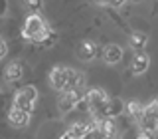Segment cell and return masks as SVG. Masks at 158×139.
<instances>
[{
  "mask_svg": "<svg viewBox=\"0 0 158 139\" xmlns=\"http://www.w3.org/2000/svg\"><path fill=\"white\" fill-rule=\"evenodd\" d=\"M125 109V101L118 97H109L107 101V117H117Z\"/></svg>",
  "mask_w": 158,
  "mask_h": 139,
  "instance_id": "13",
  "label": "cell"
},
{
  "mask_svg": "<svg viewBox=\"0 0 158 139\" xmlns=\"http://www.w3.org/2000/svg\"><path fill=\"white\" fill-rule=\"evenodd\" d=\"M49 83L56 92H63L67 87V68H61V66L53 68L49 72Z\"/></svg>",
  "mask_w": 158,
  "mask_h": 139,
  "instance_id": "4",
  "label": "cell"
},
{
  "mask_svg": "<svg viewBox=\"0 0 158 139\" xmlns=\"http://www.w3.org/2000/svg\"><path fill=\"white\" fill-rule=\"evenodd\" d=\"M125 109H127V113L135 119V121H138V119L144 115V105H140L138 101H128L125 105Z\"/></svg>",
  "mask_w": 158,
  "mask_h": 139,
  "instance_id": "15",
  "label": "cell"
},
{
  "mask_svg": "<svg viewBox=\"0 0 158 139\" xmlns=\"http://www.w3.org/2000/svg\"><path fill=\"white\" fill-rule=\"evenodd\" d=\"M22 74H24L22 62H12V64H8V66H6V70H4V78H6L8 83L20 82V79H22Z\"/></svg>",
  "mask_w": 158,
  "mask_h": 139,
  "instance_id": "11",
  "label": "cell"
},
{
  "mask_svg": "<svg viewBox=\"0 0 158 139\" xmlns=\"http://www.w3.org/2000/svg\"><path fill=\"white\" fill-rule=\"evenodd\" d=\"M95 2H99V4H107V0H95Z\"/></svg>",
  "mask_w": 158,
  "mask_h": 139,
  "instance_id": "20",
  "label": "cell"
},
{
  "mask_svg": "<svg viewBox=\"0 0 158 139\" xmlns=\"http://www.w3.org/2000/svg\"><path fill=\"white\" fill-rule=\"evenodd\" d=\"M128 2H135V4H138V2H142V0H128Z\"/></svg>",
  "mask_w": 158,
  "mask_h": 139,
  "instance_id": "22",
  "label": "cell"
},
{
  "mask_svg": "<svg viewBox=\"0 0 158 139\" xmlns=\"http://www.w3.org/2000/svg\"><path fill=\"white\" fill-rule=\"evenodd\" d=\"M28 121H30V113L28 111H24V109H20L16 105H12V109H10V113H8V123L12 127H26L28 125Z\"/></svg>",
  "mask_w": 158,
  "mask_h": 139,
  "instance_id": "5",
  "label": "cell"
},
{
  "mask_svg": "<svg viewBox=\"0 0 158 139\" xmlns=\"http://www.w3.org/2000/svg\"><path fill=\"white\" fill-rule=\"evenodd\" d=\"M46 28V22H44V18L42 16H38L36 12L34 14H30V16L26 18V22H24V28H22V34H24V38L26 40H36L40 34H42V30Z\"/></svg>",
  "mask_w": 158,
  "mask_h": 139,
  "instance_id": "3",
  "label": "cell"
},
{
  "mask_svg": "<svg viewBox=\"0 0 158 139\" xmlns=\"http://www.w3.org/2000/svg\"><path fill=\"white\" fill-rule=\"evenodd\" d=\"M6 52H8V46H6V42H4V40L0 38V60L6 56Z\"/></svg>",
  "mask_w": 158,
  "mask_h": 139,
  "instance_id": "18",
  "label": "cell"
},
{
  "mask_svg": "<svg viewBox=\"0 0 158 139\" xmlns=\"http://www.w3.org/2000/svg\"><path fill=\"white\" fill-rule=\"evenodd\" d=\"M144 113H148V115H156L158 113V99H152L148 105H144Z\"/></svg>",
  "mask_w": 158,
  "mask_h": 139,
  "instance_id": "17",
  "label": "cell"
},
{
  "mask_svg": "<svg viewBox=\"0 0 158 139\" xmlns=\"http://www.w3.org/2000/svg\"><path fill=\"white\" fill-rule=\"evenodd\" d=\"M22 4H24V8H26L30 14L40 12V10L44 8V0H22Z\"/></svg>",
  "mask_w": 158,
  "mask_h": 139,
  "instance_id": "16",
  "label": "cell"
},
{
  "mask_svg": "<svg viewBox=\"0 0 158 139\" xmlns=\"http://www.w3.org/2000/svg\"><path fill=\"white\" fill-rule=\"evenodd\" d=\"M154 121H156V129H158V113L154 115Z\"/></svg>",
  "mask_w": 158,
  "mask_h": 139,
  "instance_id": "21",
  "label": "cell"
},
{
  "mask_svg": "<svg viewBox=\"0 0 158 139\" xmlns=\"http://www.w3.org/2000/svg\"><path fill=\"white\" fill-rule=\"evenodd\" d=\"M103 60H105L107 64H118L123 60V48L118 46V44H109V46H105V50H103Z\"/></svg>",
  "mask_w": 158,
  "mask_h": 139,
  "instance_id": "9",
  "label": "cell"
},
{
  "mask_svg": "<svg viewBox=\"0 0 158 139\" xmlns=\"http://www.w3.org/2000/svg\"><path fill=\"white\" fill-rule=\"evenodd\" d=\"M97 44L95 42H81L77 46V58L83 60V62H89V60H93L97 56Z\"/></svg>",
  "mask_w": 158,
  "mask_h": 139,
  "instance_id": "10",
  "label": "cell"
},
{
  "mask_svg": "<svg viewBox=\"0 0 158 139\" xmlns=\"http://www.w3.org/2000/svg\"><path fill=\"white\" fill-rule=\"evenodd\" d=\"M83 101H85V107L93 113V117L99 119V117H107V101H109V96L105 89L101 87H93V89H87L83 93Z\"/></svg>",
  "mask_w": 158,
  "mask_h": 139,
  "instance_id": "1",
  "label": "cell"
},
{
  "mask_svg": "<svg viewBox=\"0 0 158 139\" xmlns=\"http://www.w3.org/2000/svg\"><path fill=\"white\" fill-rule=\"evenodd\" d=\"M127 0H107V4H111V6H115V8H118V6H123Z\"/></svg>",
  "mask_w": 158,
  "mask_h": 139,
  "instance_id": "19",
  "label": "cell"
},
{
  "mask_svg": "<svg viewBox=\"0 0 158 139\" xmlns=\"http://www.w3.org/2000/svg\"><path fill=\"white\" fill-rule=\"evenodd\" d=\"M36 99H38V89L34 86H26V87H22V89L16 92V96H14V105L24 109V111H28V113H32Z\"/></svg>",
  "mask_w": 158,
  "mask_h": 139,
  "instance_id": "2",
  "label": "cell"
},
{
  "mask_svg": "<svg viewBox=\"0 0 158 139\" xmlns=\"http://www.w3.org/2000/svg\"><path fill=\"white\" fill-rule=\"evenodd\" d=\"M148 64H150V58L140 50V52L135 54V58H132V62H131V72L135 74V76H140V74H144L148 70Z\"/></svg>",
  "mask_w": 158,
  "mask_h": 139,
  "instance_id": "7",
  "label": "cell"
},
{
  "mask_svg": "<svg viewBox=\"0 0 158 139\" xmlns=\"http://www.w3.org/2000/svg\"><path fill=\"white\" fill-rule=\"evenodd\" d=\"M56 40H57L56 32H53V30L46 24V28L42 30V34H40L34 42H36V44H42V46H53V44H56Z\"/></svg>",
  "mask_w": 158,
  "mask_h": 139,
  "instance_id": "12",
  "label": "cell"
},
{
  "mask_svg": "<svg viewBox=\"0 0 158 139\" xmlns=\"http://www.w3.org/2000/svg\"><path fill=\"white\" fill-rule=\"evenodd\" d=\"M83 87H85V74L67 68V87L65 89H81L83 92ZM65 89H63V92H65Z\"/></svg>",
  "mask_w": 158,
  "mask_h": 139,
  "instance_id": "8",
  "label": "cell"
},
{
  "mask_svg": "<svg viewBox=\"0 0 158 139\" xmlns=\"http://www.w3.org/2000/svg\"><path fill=\"white\" fill-rule=\"evenodd\" d=\"M138 125H140V137H154L156 135V121H154V115H148L144 113L140 119H138Z\"/></svg>",
  "mask_w": 158,
  "mask_h": 139,
  "instance_id": "6",
  "label": "cell"
},
{
  "mask_svg": "<svg viewBox=\"0 0 158 139\" xmlns=\"http://www.w3.org/2000/svg\"><path fill=\"white\" fill-rule=\"evenodd\" d=\"M146 42H148V36L142 34V32H135L131 36V40H128V44H131V48L135 50V52H140V50L146 46Z\"/></svg>",
  "mask_w": 158,
  "mask_h": 139,
  "instance_id": "14",
  "label": "cell"
}]
</instances>
